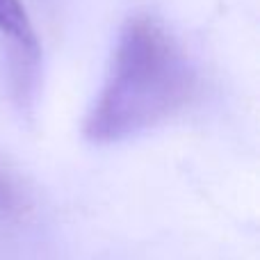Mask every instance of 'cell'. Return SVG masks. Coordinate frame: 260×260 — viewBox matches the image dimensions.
Masks as SVG:
<instances>
[{
  "mask_svg": "<svg viewBox=\"0 0 260 260\" xmlns=\"http://www.w3.org/2000/svg\"><path fill=\"white\" fill-rule=\"evenodd\" d=\"M197 91L183 46L153 14H135L117 35L108 73L82 123L94 144L142 135L178 114Z\"/></svg>",
  "mask_w": 260,
  "mask_h": 260,
  "instance_id": "1",
  "label": "cell"
},
{
  "mask_svg": "<svg viewBox=\"0 0 260 260\" xmlns=\"http://www.w3.org/2000/svg\"><path fill=\"white\" fill-rule=\"evenodd\" d=\"M0 50L14 99L30 103L39 82L41 44L23 0H0Z\"/></svg>",
  "mask_w": 260,
  "mask_h": 260,
  "instance_id": "2",
  "label": "cell"
}]
</instances>
